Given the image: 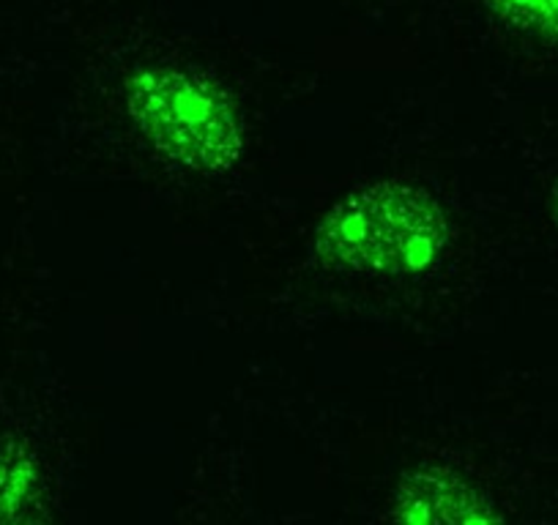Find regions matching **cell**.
Wrapping results in <instances>:
<instances>
[{
	"mask_svg": "<svg viewBox=\"0 0 558 525\" xmlns=\"http://www.w3.org/2000/svg\"><path fill=\"white\" fill-rule=\"evenodd\" d=\"M39 490L36 460L23 447L0 449V523L20 520Z\"/></svg>",
	"mask_w": 558,
	"mask_h": 525,
	"instance_id": "4",
	"label": "cell"
},
{
	"mask_svg": "<svg viewBox=\"0 0 558 525\" xmlns=\"http://www.w3.org/2000/svg\"><path fill=\"white\" fill-rule=\"evenodd\" d=\"M487 7L514 28L558 41V0H487Z\"/></svg>",
	"mask_w": 558,
	"mask_h": 525,
	"instance_id": "5",
	"label": "cell"
},
{
	"mask_svg": "<svg viewBox=\"0 0 558 525\" xmlns=\"http://www.w3.org/2000/svg\"><path fill=\"white\" fill-rule=\"evenodd\" d=\"M449 222L425 190L380 181L342 197L315 230V249L337 269L422 274L441 260Z\"/></svg>",
	"mask_w": 558,
	"mask_h": 525,
	"instance_id": "1",
	"label": "cell"
},
{
	"mask_svg": "<svg viewBox=\"0 0 558 525\" xmlns=\"http://www.w3.org/2000/svg\"><path fill=\"white\" fill-rule=\"evenodd\" d=\"M391 517L402 523H490L498 514L476 487L458 474L438 468H422L408 474L395 492Z\"/></svg>",
	"mask_w": 558,
	"mask_h": 525,
	"instance_id": "3",
	"label": "cell"
},
{
	"mask_svg": "<svg viewBox=\"0 0 558 525\" xmlns=\"http://www.w3.org/2000/svg\"><path fill=\"white\" fill-rule=\"evenodd\" d=\"M556 217H558V190H556Z\"/></svg>",
	"mask_w": 558,
	"mask_h": 525,
	"instance_id": "6",
	"label": "cell"
},
{
	"mask_svg": "<svg viewBox=\"0 0 558 525\" xmlns=\"http://www.w3.org/2000/svg\"><path fill=\"white\" fill-rule=\"evenodd\" d=\"M140 135L181 168L225 173L244 154V129L228 96L184 69H143L126 90Z\"/></svg>",
	"mask_w": 558,
	"mask_h": 525,
	"instance_id": "2",
	"label": "cell"
}]
</instances>
